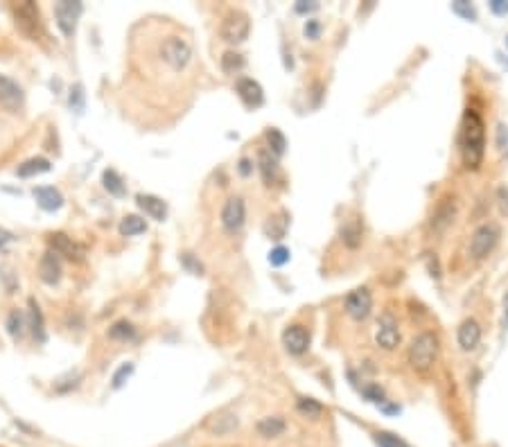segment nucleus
<instances>
[{"instance_id":"obj_1","label":"nucleus","mask_w":508,"mask_h":447,"mask_svg":"<svg viewBox=\"0 0 508 447\" xmlns=\"http://www.w3.org/2000/svg\"><path fill=\"white\" fill-rule=\"evenodd\" d=\"M458 147H461L465 169H479L483 152H486V127H483V120L474 109H468L463 113L461 132H458Z\"/></svg>"},{"instance_id":"obj_2","label":"nucleus","mask_w":508,"mask_h":447,"mask_svg":"<svg viewBox=\"0 0 508 447\" xmlns=\"http://www.w3.org/2000/svg\"><path fill=\"white\" fill-rule=\"evenodd\" d=\"M159 56L170 70L181 72L187 68V63L192 61V45L187 39L179 37V34H172V37H165L161 41Z\"/></svg>"},{"instance_id":"obj_3","label":"nucleus","mask_w":508,"mask_h":447,"mask_svg":"<svg viewBox=\"0 0 508 447\" xmlns=\"http://www.w3.org/2000/svg\"><path fill=\"white\" fill-rule=\"evenodd\" d=\"M438 357V337L434 332H420L409 346V364L416 371H429Z\"/></svg>"},{"instance_id":"obj_4","label":"nucleus","mask_w":508,"mask_h":447,"mask_svg":"<svg viewBox=\"0 0 508 447\" xmlns=\"http://www.w3.org/2000/svg\"><path fill=\"white\" fill-rule=\"evenodd\" d=\"M249 32H251V21H249V14L247 12H228L224 16L222 25H219V34L226 41V43H242V41L249 39Z\"/></svg>"},{"instance_id":"obj_5","label":"nucleus","mask_w":508,"mask_h":447,"mask_svg":"<svg viewBox=\"0 0 508 447\" xmlns=\"http://www.w3.org/2000/svg\"><path fill=\"white\" fill-rule=\"evenodd\" d=\"M14 19H16V25H19V30L28 39H32V41H37L41 37V32H43V25H41L39 7L34 3L14 5Z\"/></svg>"},{"instance_id":"obj_6","label":"nucleus","mask_w":508,"mask_h":447,"mask_svg":"<svg viewBox=\"0 0 508 447\" xmlns=\"http://www.w3.org/2000/svg\"><path fill=\"white\" fill-rule=\"evenodd\" d=\"M499 242V226L495 222H488V224H481L477 231L472 233V240H470V256L474 260H481L486 258L490 251L497 247Z\"/></svg>"},{"instance_id":"obj_7","label":"nucleus","mask_w":508,"mask_h":447,"mask_svg":"<svg viewBox=\"0 0 508 447\" xmlns=\"http://www.w3.org/2000/svg\"><path fill=\"white\" fill-rule=\"evenodd\" d=\"M84 12V5L81 3H72V0H61V3L54 5V19H57V25L63 32L65 37H72L75 34V28H77V19Z\"/></svg>"},{"instance_id":"obj_8","label":"nucleus","mask_w":508,"mask_h":447,"mask_svg":"<svg viewBox=\"0 0 508 447\" xmlns=\"http://www.w3.org/2000/svg\"><path fill=\"white\" fill-rule=\"evenodd\" d=\"M373 310V296L366 287L352 289L346 296V314L352 321H364Z\"/></svg>"},{"instance_id":"obj_9","label":"nucleus","mask_w":508,"mask_h":447,"mask_svg":"<svg viewBox=\"0 0 508 447\" xmlns=\"http://www.w3.org/2000/svg\"><path fill=\"white\" fill-rule=\"evenodd\" d=\"M375 341L384 351H396L400 344V328L393 314H382L378 321V330H375Z\"/></svg>"},{"instance_id":"obj_10","label":"nucleus","mask_w":508,"mask_h":447,"mask_svg":"<svg viewBox=\"0 0 508 447\" xmlns=\"http://www.w3.org/2000/svg\"><path fill=\"white\" fill-rule=\"evenodd\" d=\"M247 219V206L242 197H231L222 208V226L228 233H237Z\"/></svg>"},{"instance_id":"obj_11","label":"nucleus","mask_w":508,"mask_h":447,"mask_svg":"<svg viewBox=\"0 0 508 447\" xmlns=\"http://www.w3.org/2000/svg\"><path fill=\"white\" fill-rule=\"evenodd\" d=\"M23 102H26V93L19 86V81H14L7 75H0V107L19 111L23 107Z\"/></svg>"},{"instance_id":"obj_12","label":"nucleus","mask_w":508,"mask_h":447,"mask_svg":"<svg viewBox=\"0 0 508 447\" xmlns=\"http://www.w3.org/2000/svg\"><path fill=\"white\" fill-rule=\"evenodd\" d=\"M283 346L289 355H303L309 348V332L303 325L294 323L283 332Z\"/></svg>"},{"instance_id":"obj_13","label":"nucleus","mask_w":508,"mask_h":447,"mask_svg":"<svg viewBox=\"0 0 508 447\" xmlns=\"http://www.w3.org/2000/svg\"><path fill=\"white\" fill-rule=\"evenodd\" d=\"M237 95H240V100L247 104L249 109H258L265 104V93H262V86L258 84L256 79L251 77H240L237 79Z\"/></svg>"},{"instance_id":"obj_14","label":"nucleus","mask_w":508,"mask_h":447,"mask_svg":"<svg viewBox=\"0 0 508 447\" xmlns=\"http://www.w3.org/2000/svg\"><path fill=\"white\" fill-rule=\"evenodd\" d=\"M48 242H50L52 247V253L57 256H65V258H75L79 260L81 256H84V249L79 247L77 242H72V238H68V235L63 233H52L50 238H48Z\"/></svg>"},{"instance_id":"obj_15","label":"nucleus","mask_w":508,"mask_h":447,"mask_svg":"<svg viewBox=\"0 0 508 447\" xmlns=\"http://www.w3.org/2000/svg\"><path fill=\"white\" fill-rule=\"evenodd\" d=\"M39 278L43 280L45 284H57L61 280V262H59V256L52 253V251H48L43 253L39 262Z\"/></svg>"},{"instance_id":"obj_16","label":"nucleus","mask_w":508,"mask_h":447,"mask_svg":"<svg viewBox=\"0 0 508 447\" xmlns=\"http://www.w3.org/2000/svg\"><path fill=\"white\" fill-rule=\"evenodd\" d=\"M458 346H461V351H474V348L479 346L481 341V325L474 321V319H465L461 323V328H458Z\"/></svg>"},{"instance_id":"obj_17","label":"nucleus","mask_w":508,"mask_h":447,"mask_svg":"<svg viewBox=\"0 0 508 447\" xmlns=\"http://www.w3.org/2000/svg\"><path fill=\"white\" fill-rule=\"evenodd\" d=\"M136 201H138V208H141L147 217L156 219V222H163V219L167 217V203L159 197H154V194H138Z\"/></svg>"},{"instance_id":"obj_18","label":"nucleus","mask_w":508,"mask_h":447,"mask_svg":"<svg viewBox=\"0 0 508 447\" xmlns=\"http://www.w3.org/2000/svg\"><path fill=\"white\" fill-rule=\"evenodd\" d=\"M34 199L37 203L48 213H52V210H59L63 206V194L52 188V185H41V188H34Z\"/></svg>"},{"instance_id":"obj_19","label":"nucleus","mask_w":508,"mask_h":447,"mask_svg":"<svg viewBox=\"0 0 508 447\" xmlns=\"http://www.w3.org/2000/svg\"><path fill=\"white\" fill-rule=\"evenodd\" d=\"M454 210H456V206H454V199H443L438 203V208H436V213L431 215V231L434 233H443L449 224H452V217H454Z\"/></svg>"},{"instance_id":"obj_20","label":"nucleus","mask_w":508,"mask_h":447,"mask_svg":"<svg viewBox=\"0 0 508 447\" xmlns=\"http://www.w3.org/2000/svg\"><path fill=\"white\" fill-rule=\"evenodd\" d=\"M287 429V422L281 416H267L258 422V434L262 438H278Z\"/></svg>"},{"instance_id":"obj_21","label":"nucleus","mask_w":508,"mask_h":447,"mask_svg":"<svg viewBox=\"0 0 508 447\" xmlns=\"http://www.w3.org/2000/svg\"><path fill=\"white\" fill-rule=\"evenodd\" d=\"M50 160L43 158V156H37V158H30L26 160L23 165H19L16 169V174L21 178H30V176H37V174H43V172H50Z\"/></svg>"},{"instance_id":"obj_22","label":"nucleus","mask_w":508,"mask_h":447,"mask_svg":"<svg viewBox=\"0 0 508 447\" xmlns=\"http://www.w3.org/2000/svg\"><path fill=\"white\" fill-rule=\"evenodd\" d=\"M258 163H260L262 181H265L267 185H272L276 181V176H278V160H276V156H274V154H269V152H260Z\"/></svg>"},{"instance_id":"obj_23","label":"nucleus","mask_w":508,"mask_h":447,"mask_svg":"<svg viewBox=\"0 0 508 447\" xmlns=\"http://www.w3.org/2000/svg\"><path fill=\"white\" fill-rule=\"evenodd\" d=\"M362 222H359V219H350V222H346L343 224V229H341V240H343V244H346V247H350V249H357L359 244H362Z\"/></svg>"},{"instance_id":"obj_24","label":"nucleus","mask_w":508,"mask_h":447,"mask_svg":"<svg viewBox=\"0 0 508 447\" xmlns=\"http://www.w3.org/2000/svg\"><path fill=\"white\" fill-rule=\"evenodd\" d=\"M287 224H289V219H287V213H281L276 217H269V222L265 224V235L272 240H283L285 238V231H287Z\"/></svg>"},{"instance_id":"obj_25","label":"nucleus","mask_w":508,"mask_h":447,"mask_svg":"<svg viewBox=\"0 0 508 447\" xmlns=\"http://www.w3.org/2000/svg\"><path fill=\"white\" fill-rule=\"evenodd\" d=\"M145 231H147V222L138 215H127L120 222V235H125V238H134V235H141Z\"/></svg>"},{"instance_id":"obj_26","label":"nucleus","mask_w":508,"mask_h":447,"mask_svg":"<svg viewBox=\"0 0 508 447\" xmlns=\"http://www.w3.org/2000/svg\"><path fill=\"white\" fill-rule=\"evenodd\" d=\"M102 181H104V188L109 190V194H113V197H125L127 194L125 181H122L116 169H104Z\"/></svg>"},{"instance_id":"obj_27","label":"nucleus","mask_w":508,"mask_h":447,"mask_svg":"<svg viewBox=\"0 0 508 447\" xmlns=\"http://www.w3.org/2000/svg\"><path fill=\"white\" fill-rule=\"evenodd\" d=\"M30 316H32V332L39 341H45V325H43V314H41V307L30 300Z\"/></svg>"},{"instance_id":"obj_28","label":"nucleus","mask_w":508,"mask_h":447,"mask_svg":"<svg viewBox=\"0 0 508 447\" xmlns=\"http://www.w3.org/2000/svg\"><path fill=\"white\" fill-rule=\"evenodd\" d=\"M267 141H269V147H272V154L276 158H281L285 149H287V138L283 136L281 129H269L267 132Z\"/></svg>"},{"instance_id":"obj_29","label":"nucleus","mask_w":508,"mask_h":447,"mask_svg":"<svg viewBox=\"0 0 508 447\" xmlns=\"http://www.w3.org/2000/svg\"><path fill=\"white\" fill-rule=\"evenodd\" d=\"M244 56L240 54V52H226L224 56H222V70L226 72V75H235V72H240L242 68H244Z\"/></svg>"},{"instance_id":"obj_30","label":"nucleus","mask_w":508,"mask_h":447,"mask_svg":"<svg viewBox=\"0 0 508 447\" xmlns=\"http://www.w3.org/2000/svg\"><path fill=\"white\" fill-rule=\"evenodd\" d=\"M296 409L307 418H318L323 413V406L318 404L314 397H301V400L296 402Z\"/></svg>"},{"instance_id":"obj_31","label":"nucleus","mask_w":508,"mask_h":447,"mask_svg":"<svg viewBox=\"0 0 508 447\" xmlns=\"http://www.w3.org/2000/svg\"><path fill=\"white\" fill-rule=\"evenodd\" d=\"M375 445H378V447H412L407 441H403V438L391 434V432H378V434H375Z\"/></svg>"},{"instance_id":"obj_32","label":"nucleus","mask_w":508,"mask_h":447,"mask_svg":"<svg viewBox=\"0 0 508 447\" xmlns=\"http://www.w3.org/2000/svg\"><path fill=\"white\" fill-rule=\"evenodd\" d=\"M23 328H26V319H23V314L19 310L10 312V316H7V332H10L14 339H19L23 335Z\"/></svg>"},{"instance_id":"obj_33","label":"nucleus","mask_w":508,"mask_h":447,"mask_svg":"<svg viewBox=\"0 0 508 447\" xmlns=\"http://www.w3.org/2000/svg\"><path fill=\"white\" fill-rule=\"evenodd\" d=\"M109 337L111 339H134L136 337V330H134V325H131L129 321H118L109 330Z\"/></svg>"},{"instance_id":"obj_34","label":"nucleus","mask_w":508,"mask_h":447,"mask_svg":"<svg viewBox=\"0 0 508 447\" xmlns=\"http://www.w3.org/2000/svg\"><path fill=\"white\" fill-rule=\"evenodd\" d=\"M452 12L465 21H477V10H474L470 3H465V0H456V3H452Z\"/></svg>"},{"instance_id":"obj_35","label":"nucleus","mask_w":508,"mask_h":447,"mask_svg":"<svg viewBox=\"0 0 508 447\" xmlns=\"http://www.w3.org/2000/svg\"><path fill=\"white\" fill-rule=\"evenodd\" d=\"M131 373H134V364H131V362L122 364L120 368L113 373V380H111L113 382V388H122V386H125V382L131 377Z\"/></svg>"},{"instance_id":"obj_36","label":"nucleus","mask_w":508,"mask_h":447,"mask_svg":"<svg viewBox=\"0 0 508 447\" xmlns=\"http://www.w3.org/2000/svg\"><path fill=\"white\" fill-rule=\"evenodd\" d=\"M495 143H497V149L502 156L508 158V125H497V132H495Z\"/></svg>"},{"instance_id":"obj_37","label":"nucleus","mask_w":508,"mask_h":447,"mask_svg":"<svg viewBox=\"0 0 508 447\" xmlns=\"http://www.w3.org/2000/svg\"><path fill=\"white\" fill-rule=\"evenodd\" d=\"M362 393L368 402H375V404H382L384 402V388L380 384H366L362 388Z\"/></svg>"},{"instance_id":"obj_38","label":"nucleus","mask_w":508,"mask_h":447,"mask_svg":"<svg viewBox=\"0 0 508 447\" xmlns=\"http://www.w3.org/2000/svg\"><path fill=\"white\" fill-rule=\"evenodd\" d=\"M289 249H285V247H276L272 253H269V264L272 267H283V264H287L289 262Z\"/></svg>"},{"instance_id":"obj_39","label":"nucleus","mask_w":508,"mask_h":447,"mask_svg":"<svg viewBox=\"0 0 508 447\" xmlns=\"http://www.w3.org/2000/svg\"><path fill=\"white\" fill-rule=\"evenodd\" d=\"M70 107L75 109L77 113L84 111V88H81L79 84L70 91Z\"/></svg>"},{"instance_id":"obj_40","label":"nucleus","mask_w":508,"mask_h":447,"mask_svg":"<svg viewBox=\"0 0 508 447\" xmlns=\"http://www.w3.org/2000/svg\"><path fill=\"white\" fill-rule=\"evenodd\" d=\"M318 34H321V23H318V21H307L305 23V37L307 39H318Z\"/></svg>"},{"instance_id":"obj_41","label":"nucleus","mask_w":508,"mask_h":447,"mask_svg":"<svg viewBox=\"0 0 508 447\" xmlns=\"http://www.w3.org/2000/svg\"><path fill=\"white\" fill-rule=\"evenodd\" d=\"M490 10L497 16H506L508 14V0H490Z\"/></svg>"},{"instance_id":"obj_42","label":"nucleus","mask_w":508,"mask_h":447,"mask_svg":"<svg viewBox=\"0 0 508 447\" xmlns=\"http://www.w3.org/2000/svg\"><path fill=\"white\" fill-rule=\"evenodd\" d=\"M294 10H296V14H312L318 10V3H305V0H301V3H296Z\"/></svg>"},{"instance_id":"obj_43","label":"nucleus","mask_w":508,"mask_h":447,"mask_svg":"<svg viewBox=\"0 0 508 447\" xmlns=\"http://www.w3.org/2000/svg\"><path fill=\"white\" fill-rule=\"evenodd\" d=\"M497 197H499V208H502V213L508 215V188H499Z\"/></svg>"},{"instance_id":"obj_44","label":"nucleus","mask_w":508,"mask_h":447,"mask_svg":"<svg viewBox=\"0 0 508 447\" xmlns=\"http://www.w3.org/2000/svg\"><path fill=\"white\" fill-rule=\"evenodd\" d=\"M183 264H185L192 273H201V264H199V262H194V260H192V253H185V256H183Z\"/></svg>"},{"instance_id":"obj_45","label":"nucleus","mask_w":508,"mask_h":447,"mask_svg":"<svg viewBox=\"0 0 508 447\" xmlns=\"http://www.w3.org/2000/svg\"><path fill=\"white\" fill-rule=\"evenodd\" d=\"M429 271H431V276L434 278H440V267H438V260L436 258H429Z\"/></svg>"},{"instance_id":"obj_46","label":"nucleus","mask_w":508,"mask_h":447,"mask_svg":"<svg viewBox=\"0 0 508 447\" xmlns=\"http://www.w3.org/2000/svg\"><path fill=\"white\" fill-rule=\"evenodd\" d=\"M240 174L242 176H249L251 174V160L249 158H242L240 160Z\"/></svg>"},{"instance_id":"obj_47","label":"nucleus","mask_w":508,"mask_h":447,"mask_svg":"<svg viewBox=\"0 0 508 447\" xmlns=\"http://www.w3.org/2000/svg\"><path fill=\"white\" fill-rule=\"evenodd\" d=\"M12 240H14V235H12L10 231L0 229V247H5V244H10Z\"/></svg>"},{"instance_id":"obj_48","label":"nucleus","mask_w":508,"mask_h":447,"mask_svg":"<svg viewBox=\"0 0 508 447\" xmlns=\"http://www.w3.org/2000/svg\"><path fill=\"white\" fill-rule=\"evenodd\" d=\"M502 325L508 328V294L504 296V319H502Z\"/></svg>"},{"instance_id":"obj_49","label":"nucleus","mask_w":508,"mask_h":447,"mask_svg":"<svg viewBox=\"0 0 508 447\" xmlns=\"http://www.w3.org/2000/svg\"><path fill=\"white\" fill-rule=\"evenodd\" d=\"M506 45H508V34H506Z\"/></svg>"}]
</instances>
